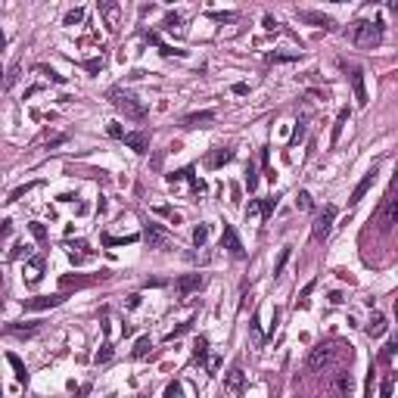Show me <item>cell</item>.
Listing matches in <instances>:
<instances>
[{
  "label": "cell",
  "mask_w": 398,
  "mask_h": 398,
  "mask_svg": "<svg viewBox=\"0 0 398 398\" xmlns=\"http://www.w3.org/2000/svg\"><path fill=\"white\" fill-rule=\"evenodd\" d=\"M352 345H345V342H336V339H330V342H317L314 349L308 352V367L311 370H327V367H333L339 358H349L352 361Z\"/></svg>",
  "instance_id": "6da1fadb"
},
{
  "label": "cell",
  "mask_w": 398,
  "mask_h": 398,
  "mask_svg": "<svg viewBox=\"0 0 398 398\" xmlns=\"http://www.w3.org/2000/svg\"><path fill=\"white\" fill-rule=\"evenodd\" d=\"M106 97H109V103H112L125 118H134V122H143V118H147V106H143L140 100L131 94V90H125V87H112Z\"/></svg>",
  "instance_id": "7a4b0ae2"
},
{
  "label": "cell",
  "mask_w": 398,
  "mask_h": 398,
  "mask_svg": "<svg viewBox=\"0 0 398 398\" xmlns=\"http://www.w3.org/2000/svg\"><path fill=\"white\" fill-rule=\"evenodd\" d=\"M352 41L358 47H377L383 41V25L379 22H367V19H358L352 25Z\"/></svg>",
  "instance_id": "3957f363"
},
{
  "label": "cell",
  "mask_w": 398,
  "mask_h": 398,
  "mask_svg": "<svg viewBox=\"0 0 398 398\" xmlns=\"http://www.w3.org/2000/svg\"><path fill=\"white\" fill-rule=\"evenodd\" d=\"M333 221H336V206H327L320 215L314 218V224H311V240L314 243H324L330 230H333Z\"/></svg>",
  "instance_id": "277c9868"
},
{
  "label": "cell",
  "mask_w": 398,
  "mask_h": 398,
  "mask_svg": "<svg viewBox=\"0 0 398 398\" xmlns=\"http://www.w3.org/2000/svg\"><path fill=\"white\" fill-rule=\"evenodd\" d=\"M243 389H246V374H243V367H230L224 374V392L230 398H240Z\"/></svg>",
  "instance_id": "5b68a950"
},
{
  "label": "cell",
  "mask_w": 398,
  "mask_h": 398,
  "mask_svg": "<svg viewBox=\"0 0 398 398\" xmlns=\"http://www.w3.org/2000/svg\"><path fill=\"white\" fill-rule=\"evenodd\" d=\"M349 81H352V90H355V103L364 109V106L370 103V97H367V84H364V72L358 69V65H352V69H349Z\"/></svg>",
  "instance_id": "8992f818"
},
{
  "label": "cell",
  "mask_w": 398,
  "mask_h": 398,
  "mask_svg": "<svg viewBox=\"0 0 398 398\" xmlns=\"http://www.w3.org/2000/svg\"><path fill=\"white\" fill-rule=\"evenodd\" d=\"M65 302V293H56V295H35V299H25V311H47V308H56V305Z\"/></svg>",
  "instance_id": "52a82bcc"
},
{
  "label": "cell",
  "mask_w": 398,
  "mask_h": 398,
  "mask_svg": "<svg viewBox=\"0 0 398 398\" xmlns=\"http://www.w3.org/2000/svg\"><path fill=\"white\" fill-rule=\"evenodd\" d=\"M221 246L230 252L233 258H246V249H243V243H240V236H236V230L230 224H224V233H221Z\"/></svg>",
  "instance_id": "ba28073f"
},
{
  "label": "cell",
  "mask_w": 398,
  "mask_h": 398,
  "mask_svg": "<svg viewBox=\"0 0 398 398\" xmlns=\"http://www.w3.org/2000/svg\"><path fill=\"white\" fill-rule=\"evenodd\" d=\"M374 181H377V165L370 168V171L364 174L358 184H355V190H352V196H349V206H358V202H361L364 196H367V190L374 187Z\"/></svg>",
  "instance_id": "9c48e42d"
},
{
  "label": "cell",
  "mask_w": 398,
  "mask_h": 398,
  "mask_svg": "<svg viewBox=\"0 0 398 398\" xmlns=\"http://www.w3.org/2000/svg\"><path fill=\"white\" fill-rule=\"evenodd\" d=\"M209 122H215V112H211V109H202V112L184 115L181 118V128H206Z\"/></svg>",
  "instance_id": "30bf717a"
},
{
  "label": "cell",
  "mask_w": 398,
  "mask_h": 398,
  "mask_svg": "<svg viewBox=\"0 0 398 398\" xmlns=\"http://www.w3.org/2000/svg\"><path fill=\"white\" fill-rule=\"evenodd\" d=\"M299 19H302V22H308V25H317V28H324V31H333V28H336L330 16L314 13V10H302V13H299Z\"/></svg>",
  "instance_id": "8fae6325"
},
{
  "label": "cell",
  "mask_w": 398,
  "mask_h": 398,
  "mask_svg": "<svg viewBox=\"0 0 398 398\" xmlns=\"http://www.w3.org/2000/svg\"><path fill=\"white\" fill-rule=\"evenodd\" d=\"M125 147H131L134 152H149V134L147 131H131L128 137H125Z\"/></svg>",
  "instance_id": "7c38bea8"
},
{
  "label": "cell",
  "mask_w": 398,
  "mask_h": 398,
  "mask_svg": "<svg viewBox=\"0 0 398 398\" xmlns=\"http://www.w3.org/2000/svg\"><path fill=\"white\" fill-rule=\"evenodd\" d=\"M143 236H147L149 249H162L165 243H168V233H165L159 224H147V233H143Z\"/></svg>",
  "instance_id": "4fadbf2b"
},
{
  "label": "cell",
  "mask_w": 398,
  "mask_h": 398,
  "mask_svg": "<svg viewBox=\"0 0 398 398\" xmlns=\"http://www.w3.org/2000/svg\"><path fill=\"white\" fill-rule=\"evenodd\" d=\"M199 286H202V274H187V277H181V280L174 283V290L181 295H190V293H196Z\"/></svg>",
  "instance_id": "5bb4252c"
},
{
  "label": "cell",
  "mask_w": 398,
  "mask_h": 398,
  "mask_svg": "<svg viewBox=\"0 0 398 398\" xmlns=\"http://www.w3.org/2000/svg\"><path fill=\"white\" fill-rule=\"evenodd\" d=\"M349 109H339V115H336V122H333V134H330V147H336L342 137V131H345V125H349Z\"/></svg>",
  "instance_id": "9a60e30c"
},
{
  "label": "cell",
  "mask_w": 398,
  "mask_h": 398,
  "mask_svg": "<svg viewBox=\"0 0 398 398\" xmlns=\"http://www.w3.org/2000/svg\"><path fill=\"white\" fill-rule=\"evenodd\" d=\"M41 330V320H31V324H6V333L10 336H35Z\"/></svg>",
  "instance_id": "2e32d148"
},
{
  "label": "cell",
  "mask_w": 398,
  "mask_h": 398,
  "mask_svg": "<svg viewBox=\"0 0 398 398\" xmlns=\"http://www.w3.org/2000/svg\"><path fill=\"white\" fill-rule=\"evenodd\" d=\"M230 159H233V149L218 147V149H215V152H211V156L206 159V165H209V168H221L224 162H230Z\"/></svg>",
  "instance_id": "e0dca14e"
},
{
  "label": "cell",
  "mask_w": 398,
  "mask_h": 398,
  "mask_svg": "<svg viewBox=\"0 0 398 398\" xmlns=\"http://www.w3.org/2000/svg\"><path fill=\"white\" fill-rule=\"evenodd\" d=\"M6 361H10V367L16 370V379H19V383H28V370H25V364H22V358H19V355L6 352Z\"/></svg>",
  "instance_id": "ac0fdd59"
},
{
  "label": "cell",
  "mask_w": 398,
  "mask_h": 398,
  "mask_svg": "<svg viewBox=\"0 0 398 398\" xmlns=\"http://www.w3.org/2000/svg\"><path fill=\"white\" fill-rule=\"evenodd\" d=\"M386 333V317L383 314H374L367 324V336H383Z\"/></svg>",
  "instance_id": "d6986e66"
},
{
  "label": "cell",
  "mask_w": 398,
  "mask_h": 398,
  "mask_svg": "<svg viewBox=\"0 0 398 398\" xmlns=\"http://www.w3.org/2000/svg\"><path fill=\"white\" fill-rule=\"evenodd\" d=\"M100 10H103V16H106V25L115 28L118 25V3H100Z\"/></svg>",
  "instance_id": "ffe728a7"
},
{
  "label": "cell",
  "mask_w": 398,
  "mask_h": 398,
  "mask_svg": "<svg viewBox=\"0 0 398 398\" xmlns=\"http://www.w3.org/2000/svg\"><path fill=\"white\" fill-rule=\"evenodd\" d=\"M395 370H389V374L383 377V386H379V395H383V398H392V392H395Z\"/></svg>",
  "instance_id": "44dd1931"
},
{
  "label": "cell",
  "mask_w": 398,
  "mask_h": 398,
  "mask_svg": "<svg viewBox=\"0 0 398 398\" xmlns=\"http://www.w3.org/2000/svg\"><path fill=\"white\" fill-rule=\"evenodd\" d=\"M206 355H209V339H206V336L193 339V358H196V361H206Z\"/></svg>",
  "instance_id": "7402d4cb"
},
{
  "label": "cell",
  "mask_w": 398,
  "mask_h": 398,
  "mask_svg": "<svg viewBox=\"0 0 398 398\" xmlns=\"http://www.w3.org/2000/svg\"><path fill=\"white\" fill-rule=\"evenodd\" d=\"M59 283H63V290H72V286L78 290V286H90L94 280H84V277H72V274H65V277H63Z\"/></svg>",
  "instance_id": "603a6c76"
},
{
  "label": "cell",
  "mask_w": 398,
  "mask_h": 398,
  "mask_svg": "<svg viewBox=\"0 0 398 398\" xmlns=\"http://www.w3.org/2000/svg\"><path fill=\"white\" fill-rule=\"evenodd\" d=\"M149 349H152L149 336H140V339H137V345H134V358H147V355H149Z\"/></svg>",
  "instance_id": "cb8c5ba5"
},
{
  "label": "cell",
  "mask_w": 398,
  "mask_h": 398,
  "mask_svg": "<svg viewBox=\"0 0 398 398\" xmlns=\"http://www.w3.org/2000/svg\"><path fill=\"white\" fill-rule=\"evenodd\" d=\"M193 243L202 249L209 243V224H196V230H193Z\"/></svg>",
  "instance_id": "d4e9b609"
},
{
  "label": "cell",
  "mask_w": 398,
  "mask_h": 398,
  "mask_svg": "<svg viewBox=\"0 0 398 398\" xmlns=\"http://www.w3.org/2000/svg\"><path fill=\"white\" fill-rule=\"evenodd\" d=\"M349 389H352V374H339V377H336V392L349 395Z\"/></svg>",
  "instance_id": "484cf974"
},
{
  "label": "cell",
  "mask_w": 398,
  "mask_h": 398,
  "mask_svg": "<svg viewBox=\"0 0 398 398\" xmlns=\"http://www.w3.org/2000/svg\"><path fill=\"white\" fill-rule=\"evenodd\" d=\"M246 187H249V193H255V187H258V174H255V162H249V165H246Z\"/></svg>",
  "instance_id": "4316f807"
},
{
  "label": "cell",
  "mask_w": 398,
  "mask_h": 398,
  "mask_svg": "<svg viewBox=\"0 0 398 398\" xmlns=\"http://www.w3.org/2000/svg\"><path fill=\"white\" fill-rule=\"evenodd\" d=\"M106 246H131V243H137V236H106Z\"/></svg>",
  "instance_id": "83f0119b"
},
{
  "label": "cell",
  "mask_w": 398,
  "mask_h": 398,
  "mask_svg": "<svg viewBox=\"0 0 398 398\" xmlns=\"http://www.w3.org/2000/svg\"><path fill=\"white\" fill-rule=\"evenodd\" d=\"M190 327H193V320H187V324H181V327H174V330H171V333H168V336H165V342H174V339H181V336H184V333H190Z\"/></svg>",
  "instance_id": "f1b7e54d"
},
{
  "label": "cell",
  "mask_w": 398,
  "mask_h": 398,
  "mask_svg": "<svg viewBox=\"0 0 398 398\" xmlns=\"http://www.w3.org/2000/svg\"><path fill=\"white\" fill-rule=\"evenodd\" d=\"M28 230H31V236H35L38 243H44V240H47V227L41 224V221H31V224H28Z\"/></svg>",
  "instance_id": "f546056e"
},
{
  "label": "cell",
  "mask_w": 398,
  "mask_h": 398,
  "mask_svg": "<svg viewBox=\"0 0 398 398\" xmlns=\"http://www.w3.org/2000/svg\"><path fill=\"white\" fill-rule=\"evenodd\" d=\"M112 355H115V352H112V345H109V342H103L94 361H97V364H106V361H112Z\"/></svg>",
  "instance_id": "4dcf8cb0"
},
{
  "label": "cell",
  "mask_w": 398,
  "mask_h": 398,
  "mask_svg": "<svg viewBox=\"0 0 398 398\" xmlns=\"http://www.w3.org/2000/svg\"><path fill=\"white\" fill-rule=\"evenodd\" d=\"M168 177V181H171V184H177V181H184V177H187V181H190V177H193V165H187V168H181V171H171V174H165Z\"/></svg>",
  "instance_id": "1f68e13d"
},
{
  "label": "cell",
  "mask_w": 398,
  "mask_h": 398,
  "mask_svg": "<svg viewBox=\"0 0 398 398\" xmlns=\"http://www.w3.org/2000/svg\"><path fill=\"white\" fill-rule=\"evenodd\" d=\"M274 209H277V199H274V196L261 199V218H265V221H268L271 215H274Z\"/></svg>",
  "instance_id": "d6a6232c"
},
{
  "label": "cell",
  "mask_w": 398,
  "mask_h": 398,
  "mask_svg": "<svg viewBox=\"0 0 398 398\" xmlns=\"http://www.w3.org/2000/svg\"><path fill=\"white\" fill-rule=\"evenodd\" d=\"M38 72H41V75H47V78L53 81V84H65V78H63V75H59V72H53V69H50V65H38Z\"/></svg>",
  "instance_id": "836d02e7"
},
{
  "label": "cell",
  "mask_w": 398,
  "mask_h": 398,
  "mask_svg": "<svg viewBox=\"0 0 398 398\" xmlns=\"http://www.w3.org/2000/svg\"><path fill=\"white\" fill-rule=\"evenodd\" d=\"M290 252H293L290 246H283V249H280V258H277V265H274V277H277V274H280V271L286 268V261H290Z\"/></svg>",
  "instance_id": "e575fe53"
},
{
  "label": "cell",
  "mask_w": 398,
  "mask_h": 398,
  "mask_svg": "<svg viewBox=\"0 0 398 398\" xmlns=\"http://www.w3.org/2000/svg\"><path fill=\"white\" fill-rule=\"evenodd\" d=\"M299 59V53H268V63H293Z\"/></svg>",
  "instance_id": "d590c367"
},
{
  "label": "cell",
  "mask_w": 398,
  "mask_h": 398,
  "mask_svg": "<svg viewBox=\"0 0 398 398\" xmlns=\"http://www.w3.org/2000/svg\"><path fill=\"white\" fill-rule=\"evenodd\" d=\"M156 215H162V218H171V224H181V215H177V211H171L168 206H156Z\"/></svg>",
  "instance_id": "8d00e7d4"
},
{
  "label": "cell",
  "mask_w": 398,
  "mask_h": 398,
  "mask_svg": "<svg viewBox=\"0 0 398 398\" xmlns=\"http://www.w3.org/2000/svg\"><path fill=\"white\" fill-rule=\"evenodd\" d=\"M392 355H398V336H392V339H389V345L383 349V355H379V358H383V361H389Z\"/></svg>",
  "instance_id": "74e56055"
},
{
  "label": "cell",
  "mask_w": 398,
  "mask_h": 398,
  "mask_svg": "<svg viewBox=\"0 0 398 398\" xmlns=\"http://www.w3.org/2000/svg\"><path fill=\"white\" fill-rule=\"evenodd\" d=\"M302 140H305V125H295V131H293V137H290V147L295 149Z\"/></svg>",
  "instance_id": "f35d334b"
},
{
  "label": "cell",
  "mask_w": 398,
  "mask_h": 398,
  "mask_svg": "<svg viewBox=\"0 0 398 398\" xmlns=\"http://www.w3.org/2000/svg\"><path fill=\"white\" fill-rule=\"evenodd\" d=\"M314 286H317V280H308V283L302 286V293H299V305H305V302H308V295L314 293Z\"/></svg>",
  "instance_id": "ab89813d"
},
{
  "label": "cell",
  "mask_w": 398,
  "mask_h": 398,
  "mask_svg": "<svg viewBox=\"0 0 398 398\" xmlns=\"http://www.w3.org/2000/svg\"><path fill=\"white\" fill-rule=\"evenodd\" d=\"M106 131H109V137H115V140H125V137H128V134L122 131V125H118V122H109Z\"/></svg>",
  "instance_id": "60d3db41"
},
{
  "label": "cell",
  "mask_w": 398,
  "mask_h": 398,
  "mask_svg": "<svg viewBox=\"0 0 398 398\" xmlns=\"http://www.w3.org/2000/svg\"><path fill=\"white\" fill-rule=\"evenodd\" d=\"M162 25H165V28H168V31H174V28H177V25H181V16H177V13H168V16H165V22H162Z\"/></svg>",
  "instance_id": "b9f144b4"
},
{
  "label": "cell",
  "mask_w": 398,
  "mask_h": 398,
  "mask_svg": "<svg viewBox=\"0 0 398 398\" xmlns=\"http://www.w3.org/2000/svg\"><path fill=\"white\" fill-rule=\"evenodd\" d=\"M31 187H35V184H22V187H16V190L10 193V202H16V199H22V196H25V193H28Z\"/></svg>",
  "instance_id": "7bdbcfd3"
},
{
  "label": "cell",
  "mask_w": 398,
  "mask_h": 398,
  "mask_svg": "<svg viewBox=\"0 0 398 398\" xmlns=\"http://www.w3.org/2000/svg\"><path fill=\"white\" fill-rule=\"evenodd\" d=\"M295 206H299V209H311V193H308V190H299V199H295Z\"/></svg>",
  "instance_id": "ee69618b"
},
{
  "label": "cell",
  "mask_w": 398,
  "mask_h": 398,
  "mask_svg": "<svg viewBox=\"0 0 398 398\" xmlns=\"http://www.w3.org/2000/svg\"><path fill=\"white\" fill-rule=\"evenodd\" d=\"M84 69H87V72H100V69H103V59H100V56L87 59V63H84Z\"/></svg>",
  "instance_id": "f6af8a7d"
},
{
  "label": "cell",
  "mask_w": 398,
  "mask_h": 398,
  "mask_svg": "<svg viewBox=\"0 0 398 398\" xmlns=\"http://www.w3.org/2000/svg\"><path fill=\"white\" fill-rule=\"evenodd\" d=\"M84 19V10H72V13H65V25H75V22H81Z\"/></svg>",
  "instance_id": "bcb514c9"
},
{
  "label": "cell",
  "mask_w": 398,
  "mask_h": 398,
  "mask_svg": "<svg viewBox=\"0 0 398 398\" xmlns=\"http://www.w3.org/2000/svg\"><path fill=\"white\" fill-rule=\"evenodd\" d=\"M389 199H398V171L392 174V184H389V193H386Z\"/></svg>",
  "instance_id": "7dc6e473"
},
{
  "label": "cell",
  "mask_w": 398,
  "mask_h": 398,
  "mask_svg": "<svg viewBox=\"0 0 398 398\" xmlns=\"http://www.w3.org/2000/svg\"><path fill=\"white\" fill-rule=\"evenodd\" d=\"M16 78H19V65H13V69H10V75H6V81H3V87H13Z\"/></svg>",
  "instance_id": "c3c4849f"
},
{
  "label": "cell",
  "mask_w": 398,
  "mask_h": 398,
  "mask_svg": "<svg viewBox=\"0 0 398 398\" xmlns=\"http://www.w3.org/2000/svg\"><path fill=\"white\" fill-rule=\"evenodd\" d=\"M364 398H374V367H370V377H367V386H364Z\"/></svg>",
  "instance_id": "681fc988"
},
{
  "label": "cell",
  "mask_w": 398,
  "mask_h": 398,
  "mask_svg": "<svg viewBox=\"0 0 398 398\" xmlns=\"http://www.w3.org/2000/svg\"><path fill=\"white\" fill-rule=\"evenodd\" d=\"M181 395V383H168V389H165V398H177Z\"/></svg>",
  "instance_id": "f907efd6"
},
{
  "label": "cell",
  "mask_w": 398,
  "mask_h": 398,
  "mask_svg": "<svg viewBox=\"0 0 398 398\" xmlns=\"http://www.w3.org/2000/svg\"><path fill=\"white\" fill-rule=\"evenodd\" d=\"M209 16H211V19H218V22H230L233 19V13H218V10H211Z\"/></svg>",
  "instance_id": "816d5d0a"
},
{
  "label": "cell",
  "mask_w": 398,
  "mask_h": 398,
  "mask_svg": "<svg viewBox=\"0 0 398 398\" xmlns=\"http://www.w3.org/2000/svg\"><path fill=\"white\" fill-rule=\"evenodd\" d=\"M261 25H265L268 31H277V25H280V22H277L274 16H265V19H261Z\"/></svg>",
  "instance_id": "f5cc1de1"
},
{
  "label": "cell",
  "mask_w": 398,
  "mask_h": 398,
  "mask_svg": "<svg viewBox=\"0 0 398 398\" xmlns=\"http://www.w3.org/2000/svg\"><path fill=\"white\" fill-rule=\"evenodd\" d=\"M258 211H261V202H258V199H252V202H249V209H246V218L258 215Z\"/></svg>",
  "instance_id": "db71d44e"
},
{
  "label": "cell",
  "mask_w": 398,
  "mask_h": 398,
  "mask_svg": "<svg viewBox=\"0 0 398 398\" xmlns=\"http://www.w3.org/2000/svg\"><path fill=\"white\" fill-rule=\"evenodd\" d=\"M69 258H72V265H84L90 255H81V252H69Z\"/></svg>",
  "instance_id": "11a10c76"
},
{
  "label": "cell",
  "mask_w": 398,
  "mask_h": 398,
  "mask_svg": "<svg viewBox=\"0 0 398 398\" xmlns=\"http://www.w3.org/2000/svg\"><path fill=\"white\" fill-rule=\"evenodd\" d=\"M233 94H236V97H246V94H249V84H243V81L233 84Z\"/></svg>",
  "instance_id": "9f6ffc18"
},
{
  "label": "cell",
  "mask_w": 398,
  "mask_h": 398,
  "mask_svg": "<svg viewBox=\"0 0 398 398\" xmlns=\"http://www.w3.org/2000/svg\"><path fill=\"white\" fill-rule=\"evenodd\" d=\"M22 255H28V246H16V249L10 252V258H22Z\"/></svg>",
  "instance_id": "6f0895ef"
},
{
  "label": "cell",
  "mask_w": 398,
  "mask_h": 398,
  "mask_svg": "<svg viewBox=\"0 0 398 398\" xmlns=\"http://www.w3.org/2000/svg\"><path fill=\"white\" fill-rule=\"evenodd\" d=\"M128 308H140V295H128Z\"/></svg>",
  "instance_id": "680465c9"
},
{
  "label": "cell",
  "mask_w": 398,
  "mask_h": 398,
  "mask_svg": "<svg viewBox=\"0 0 398 398\" xmlns=\"http://www.w3.org/2000/svg\"><path fill=\"white\" fill-rule=\"evenodd\" d=\"M218 367H221V358H211V361H209V370H211V374H215Z\"/></svg>",
  "instance_id": "91938a15"
},
{
  "label": "cell",
  "mask_w": 398,
  "mask_h": 398,
  "mask_svg": "<svg viewBox=\"0 0 398 398\" xmlns=\"http://www.w3.org/2000/svg\"><path fill=\"white\" fill-rule=\"evenodd\" d=\"M140 398H143V395H140Z\"/></svg>",
  "instance_id": "94428289"
}]
</instances>
